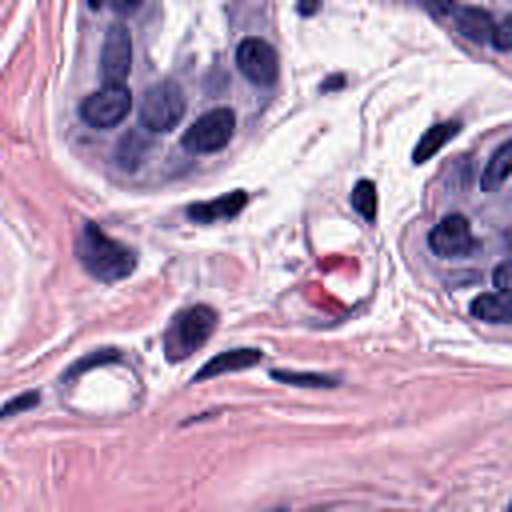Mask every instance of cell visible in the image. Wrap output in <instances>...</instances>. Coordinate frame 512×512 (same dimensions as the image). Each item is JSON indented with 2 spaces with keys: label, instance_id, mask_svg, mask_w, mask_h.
<instances>
[{
  "label": "cell",
  "instance_id": "9",
  "mask_svg": "<svg viewBox=\"0 0 512 512\" xmlns=\"http://www.w3.org/2000/svg\"><path fill=\"white\" fill-rule=\"evenodd\" d=\"M248 204V192H228V196H216V200H204V204H192L188 216L196 224H220V220H232L240 216Z\"/></svg>",
  "mask_w": 512,
  "mask_h": 512
},
{
  "label": "cell",
  "instance_id": "15",
  "mask_svg": "<svg viewBox=\"0 0 512 512\" xmlns=\"http://www.w3.org/2000/svg\"><path fill=\"white\" fill-rule=\"evenodd\" d=\"M272 380L284 384H300V388H336V376H312V372H292V368H272Z\"/></svg>",
  "mask_w": 512,
  "mask_h": 512
},
{
  "label": "cell",
  "instance_id": "6",
  "mask_svg": "<svg viewBox=\"0 0 512 512\" xmlns=\"http://www.w3.org/2000/svg\"><path fill=\"white\" fill-rule=\"evenodd\" d=\"M100 72H104V84L124 88V80H128V72H132V36H128L124 24H112V28L104 32Z\"/></svg>",
  "mask_w": 512,
  "mask_h": 512
},
{
  "label": "cell",
  "instance_id": "18",
  "mask_svg": "<svg viewBox=\"0 0 512 512\" xmlns=\"http://www.w3.org/2000/svg\"><path fill=\"white\" fill-rule=\"evenodd\" d=\"M492 280H496V292H508V264H500Z\"/></svg>",
  "mask_w": 512,
  "mask_h": 512
},
{
  "label": "cell",
  "instance_id": "14",
  "mask_svg": "<svg viewBox=\"0 0 512 512\" xmlns=\"http://www.w3.org/2000/svg\"><path fill=\"white\" fill-rule=\"evenodd\" d=\"M472 316H476V320H488V324H504V320L512 316L508 292H488V296H476V300H472Z\"/></svg>",
  "mask_w": 512,
  "mask_h": 512
},
{
  "label": "cell",
  "instance_id": "16",
  "mask_svg": "<svg viewBox=\"0 0 512 512\" xmlns=\"http://www.w3.org/2000/svg\"><path fill=\"white\" fill-rule=\"evenodd\" d=\"M352 204H356V212H360L364 220H372V216H376V184H372V180H360L356 192H352Z\"/></svg>",
  "mask_w": 512,
  "mask_h": 512
},
{
  "label": "cell",
  "instance_id": "10",
  "mask_svg": "<svg viewBox=\"0 0 512 512\" xmlns=\"http://www.w3.org/2000/svg\"><path fill=\"white\" fill-rule=\"evenodd\" d=\"M260 348H232V352H220V356H212L200 372H196V380H212V376H224V372H240V368H252V364H260Z\"/></svg>",
  "mask_w": 512,
  "mask_h": 512
},
{
  "label": "cell",
  "instance_id": "17",
  "mask_svg": "<svg viewBox=\"0 0 512 512\" xmlns=\"http://www.w3.org/2000/svg\"><path fill=\"white\" fill-rule=\"evenodd\" d=\"M36 400H40L36 392H20V396H12L8 404H0V420H4V416H16V412H24V408H36Z\"/></svg>",
  "mask_w": 512,
  "mask_h": 512
},
{
  "label": "cell",
  "instance_id": "1",
  "mask_svg": "<svg viewBox=\"0 0 512 512\" xmlns=\"http://www.w3.org/2000/svg\"><path fill=\"white\" fill-rule=\"evenodd\" d=\"M76 256H80V264H84L96 280H104V284L124 280V276L136 268V256H132L124 244H116V240H112L104 228H96V224H84V228H80Z\"/></svg>",
  "mask_w": 512,
  "mask_h": 512
},
{
  "label": "cell",
  "instance_id": "8",
  "mask_svg": "<svg viewBox=\"0 0 512 512\" xmlns=\"http://www.w3.org/2000/svg\"><path fill=\"white\" fill-rule=\"evenodd\" d=\"M428 244H432L436 256H464V252H472V248H476V236H472L468 216L452 212V216H444L440 224H432Z\"/></svg>",
  "mask_w": 512,
  "mask_h": 512
},
{
  "label": "cell",
  "instance_id": "12",
  "mask_svg": "<svg viewBox=\"0 0 512 512\" xmlns=\"http://www.w3.org/2000/svg\"><path fill=\"white\" fill-rule=\"evenodd\" d=\"M448 12L460 20V32H464V36H472V40H492L496 24H492V16H488L484 8H448Z\"/></svg>",
  "mask_w": 512,
  "mask_h": 512
},
{
  "label": "cell",
  "instance_id": "13",
  "mask_svg": "<svg viewBox=\"0 0 512 512\" xmlns=\"http://www.w3.org/2000/svg\"><path fill=\"white\" fill-rule=\"evenodd\" d=\"M508 172H512V140H504V144L492 152V160H488V168H484L480 184H484L488 192H496V188H504Z\"/></svg>",
  "mask_w": 512,
  "mask_h": 512
},
{
  "label": "cell",
  "instance_id": "7",
  "mask_svg": "<svg viewBox=\"0 0 512 512\" xmlns=\"http://www.w3.org/2000/svg\"><path fill=\"white\" fill-rule=\"evenodd\" d=\"M236 64H240V72H244L252 84H272V80L280 76V56H276V48H272L268 40H260V36L240 40Z\"/></svg>",
  "mask_w": 512,
  "mask_h": 512
},
{
  "label": "cell",
  "instance_id": "3",
  "mask_svg": "<svg viewBox=\"0 0 512 512\" xmlns=\"http://www.w3.org/2000/svg\"><path fill=\"white\" fill-rule=\"evenodd\" d=\"M184 104H188V100H184V88H180L176 80H160V84H152V88L140 96V120H144L148 132H168V128L180 124Z\"/></svg>",
  "mask_w": 512,
  "mask_h": 512
},
{
  "label": "cell",
  "instance_id": "11",
  "mask_svg": "<svg viewBox=\"0 0 512 512\" xmlns=\"http://www.w3.org/2000/svg\"><path fill=\"white\" fill-rule=\"evenodd\" d=\"M456 128H460L456 120H436V124H432V128H428V132L416 140V148H412V160H416V164L432 160V156H436V152H440V148H444V144L456 136Z\"/></svg>",
  "mask_w": 512,
  "mask_h": 512
},
{
  "label": "cell",
  "instance_id": "2",
  "mask_svg": "<svg viewBox=\"0 0 512 512\" xmlns=\"http://www.w3.org/2000/svg\"><path fill=\"white\" fill-rule=\"evenodd\" d=\"M216 328V308L208 304H192V308H180L168 328H164V356L168 360H184L188 352H196Z\"/></svg>",
  "mask_w": 512,
  "mask_h": 512
},
{
  "label": "cell",
  "instance_id": "5",
  "mask_svg": "<svg viewBox=\"0 0 512 512\" xmlns=\"http://www.w3.org/2000/svg\"><path fill=\"white\" fill-rule=\"evenodd\" d=\"M128 112H132V96H128V88H112V84L96 88V92L84 96V104H80V116H84L88 128H116Z\"/></svg>",
  "mask_w": 512,
  "mask_h": 512
},
{
  "label": "cell",
  "instance_id": "4",
  "mask_svg": "<svg viewBox=\"0 0 512 512\" xmlns=\"http://www.w3.org/2000/svg\"><path fill=\"white\" fill-rule=\"evenodd\" d=\"M232 128H236V112L232 108H208L184 132V148L188 152H216V148H224L232 140Z\"/></svg>",
  "mask_w": 512,
  "mask_h": 512
}]
</instances>
